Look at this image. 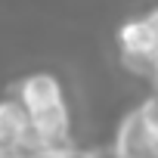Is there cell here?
<instances>
[{
  "instance_id": "obj_1",
  "label": "cell",
  "mask_w": 158,
  "mask_h": 158,
  "mask_svg": "<svg viewBox=\"0 0 158 158\" xmlns=\"http://www.w3.org/2000/svg\"><path fill=\"white\" fill-rule=\"evenodd\" d=\"M112 155L118 158H143V155H155V130L149 127L146 115L136 109H127L115 127V139L109 146Z\"/></svg>"
},
{
  "instance_id": "obj_2",
  "label": "cell",
  "mask_w": 158,
  "mask_h": 158,
  "mask_svg": "<svg viewBox=\"0 0 158 158\" xmlns=\"http://www.w3.org/2000/svg\"><path fill=\"white\" fill-rule=\"evenodd\" d=\"M31 130L44 139V146L47 143H59V139H71V112H68V102L59 99V102L31 109Z\"/></svg>"
},
{
  "instance_id": "obj_3",
  "label": "cell",
  "mask_w": 158,
  "mask_h": 158,
  "mask_svg": "<svg viewBox=\"0 0 158 158\" xmlns=\"http://www.w3.org/2000/svg\"><path fill=\"white\" fill-rule=\"evenodd\" d=\"M16 96L31 109H40V106H50V102H59L65 99L62 93V81L50 71H34V74H25L22 81L16 84Z\"/></svg>"
},
{
  "instance_id": "obj_4",
  "label": "cell",
  "mask_w": 158,
  "mask_h": 158,
  "mask_svg": "<svg viewBox=\"0 0 158 158\" xmlns=\"http://www.w3.org/2000/svg\"><path fill=\"white\" fill-rule=\"evenodd\" d=\"M115 44L121 53H152L158 44V31L149 22V16H130L118 25Z\"/></svg>"
},
{
  "instance_id": "obj_5",
  "label": "cell",
  "mask_w": 158,
  "mask_h": 158,
  "mask_svg": "<svg viewBox=\"0 0 158 158\" xmlns=\"http://www.w3.org/2000/svg\"><path fill=\"white\" fill-rule=\"evenodd\" d=\"M0 130H3V143L13 149L28 130H31V112L19 96L0 99Z\"/></svg>"
},
{
  "instance_id": "obj_6",
  "label": "cell",
  "mask_w": 158,
  "mask_h": 158,
  "mask_svg": "<svg viewBox=\"0 0 158 158\" xmlns=\"http://www.w3.org/2000/svg\"><path fill=\"white\" fill-rule=\"evenodd\" d=\"M139 112L146 115V121H149V127L158 133V90L152 93V96H146L143 102H139Z\"/></svg>"
},
{
  "instance_id": "obj_7",
  "label": "cell",
  "mask_w": 158,
  "mask_h": 158,
  "mask_svg": "<svg viewBox=\"0 0 158 158\" xmlns=\"http://www.w3.org/2000/svg\"><path fill=\"white\" fill-rule=\"evenodd\" d=\"M0 155H13V149L3 143V130H0Z\"/></svg>"
},
{
  "instance_id": "obj_8",
  "label": "cell",
  "mask_w": 158,
  "mask_h": 158,
  "mask_svg": "<svg viewBox=\"0 0 158 158\" xmlns=\"http://www.w3.org/2000/svg\"><path fill=\"white\" fill-rule=\"evenodd\" d=\"M152 87L158 90V68H155V77H152Z\"/></svg>"
},
{
  "instance_id": "obj_9",
  "label": "cell",
  "mask_w": 158,
  "mask_h": 158,
  "mask_svg": "<svg viewBox=\"0 0 158 158\" xmlns=\"http://www.w3.org/2000/svg\"><path fill=\"white\" fill-rule=\"evenodd\" d=\"M155 158H158V133H155Z\"/></svg>"
}]
</instances>
